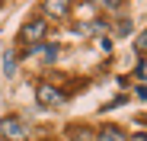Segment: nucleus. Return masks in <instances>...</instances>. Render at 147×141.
I'll return each instance as SVG.
<instances>
[{"label": "nucleus", "instance_id": "9", "mask_svg": "<svg viewBox=\"0 0 147 141\" xmlns=\"http://www.w3.org/2000/svg\"><path fill=\"white\" fill-rule=\"evenodd\" d=\"M3 67H7V77H13V67H16V61H13V55H7V61H3Z\"/></svg>", "mask_w": 147, "mask_h": 141}, {"label": "nucleus", "instance_id": "3", "mask_svg": "<svg viewBox=\"0 0 147 141\" xmlns=\"http://www.w3.org/2000/svg\"><path fill=\"white\" fill-rule=\"evenodd\" d=\"M35 96H38V103L42 106H58L64 96H61V90H55V87H48V83H42L38 90H35Z\"/></svg>", "mask_w": 147, "mask_h": 141}, {"label": "nucleus", "instance_id": "1", "mask_svg": "<svg viewBox=\"0 0 147 141\" xmlns=\"http://www.w3.org/2000/svg\"><path fill=\"white\" fill-rule=\"evenodd\" d=\"M0 132H3L7 141H29V125L16 119V115H7L3 122H0Z\"/></svg>", "mask_w": 147, "mask_h": 141}, {"label": "nucleus", "instance_id": "6", "mask_svg": "<svg viewBox=\"0 0 147 141\" xmlns=\"http://www.w3.org/2000/svg\"><path fill=\"white\" fill-rule=\"evenodd\" d=\"M32 55L42 58V61H55V58H58V48H55V45H35Z\"/></svg>", "mask_w": 147, "mask_h": 141}, {"label": "nucleus", "instance_id": "5", "mask_svg": "<svg viewBox=\"0 0 147 141\" xmlns=\"http://www.w3.org/2000/svg\"><path fill=\"white\" fill-rule=\"evenodd\" d=\"M42 10H45V13H51V16H67V13H70V3H61V0H48Z\"/></svg>", "mask_w": 147, "mask_h": 141}, {"label": "nucleus", "instance_id": "11", "mask_svg": "<svg viewBox=\"0 0 147 141\" xmlns=\"http://www.w3.org/2000/svg\"><path fill=\"white\" fill-rule=\"evenodd\" d=\"M144 122H147V119H144Z\"/></svg>", "mask_w": 147, "mask_h": 141}, {"label": "nucleus", "instance_id": "10", "mask_svg": "<svg viewBox=\"0 0 147 141\" xmlns=\"http://www.w3.org/2000/svg\"><path fill=\"white\" fill-rule=\"evenodd\" d=\"M138 52H141V55L147 52V32H144V35H138Z\"/></svg>", "mask_w": 147, "mask_h": 141}, {"label": "nucleus", "instance_id": "4", "mask_svg": "<svg viewBox=\"0 0 147 141\" xmlns=\"http://www.w3.org/2000/svg\"><path fill=\"white\" fill-rule=\"evenodd\" d=\"M96 141H128V135L121 132V128H115V125H106L102 132H99V138Z\"/></svg>", "mask_w": 147, "mask_h": 141}, {"label": "nucleus", "instance_id": "2", "mask_svg": "<svg viewBox=\"0 0 147 141\" xmlns=\"http://www.w3.org/2000/svg\"><path fill=\"white\" fill-rule=\"evenodd\" d=\"M45 32H48V22L42 16H32V19H26V26L19 29V39L22 42H32V45H42V35Z\"/></svg>", "mask_w": 147, "mask_h": 141}, {"label": "nucleus", "instance_id": "8", "mask_svg": "<svg viewBox=\"0 0 147 141\" xmlns=\"http://www.w3.org/2000/svg\"><path fill=\"white\" fill-rule=\"evenodd\" d=\"M128 29H131V26H128V19H118V26H115V32H118V35H128Z\"/></svg>", "mask_w": 147, "mask_h": 141}, {"label": "nucleus", "instance_id": "7", "mask_svg": "<svg viewBox=\"0 0 147 141\" xmlns=\"http://www.w3.org/2000/svg\"><path fill=\"white\" fill-rule=\"evenodd\" d=\"M67 135H70V141H93V132L90 128H70Z\"/></svg>", "mask_w": 147, "mask_h": 141}]
</instances>
